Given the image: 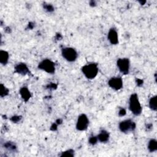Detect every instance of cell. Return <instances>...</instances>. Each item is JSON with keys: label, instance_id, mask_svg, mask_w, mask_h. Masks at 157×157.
Wrapping results in <instances>:
<instances>
[{"label": "cell", "instance_id": "cell-1", "mask_svg": "<svg viewBox=\"0 0 157 157\" xmlns=\"http://www.w3.org/2000/svg\"><path fill=\"white\" fill-rule=\"evenodd\" d=\"M130 109L135 116H139L142 112V107L136 93H134L130 99Z\"/></svg>", "mask_w": 157, "mask_h": 157}, {"label": "cell", "instance_id": "cell-2", "mask_svg": "<svg viewBox=\"0 0 157 157\" xmlns=\"http://www.w3.org/2000/svg\"><path fill=\"white\" fill-rule=\"evenodd\" d=\"M82 71L87 79H93L98 74V68L97 64L91 63L83 66Z\"/></svg>", "mask_w": 157, "mask_h": 157}, {"label": "cell", "instance_id": "cell-3", "mask_svg": "<svg viewBox=\"0 0 157 157\" xmlns=\"http://www.w3.org/2000/svg\"><path fill=\"white\" fill-rule=\"evenodd\" d=\"M61 54L63 58L69 61H74L77 58V53L75 49L71 47H66L62 49Z\"/></svg>", "mask_w": 157, "mask_h": 157}, {"label": "cell", "instance_id": "cell-4", "mask_svg": "<svg viewBox=\"0 0 157 157\" xmlns=\"http://www.w3.org/2000/svg\"><path fill=\"white\" fill-rule=\"evenodd\" d=\"M38 68L47 73H50V74H54L55 71V67L54 63L47 59L41 61L39 64Z\"/></svg>", "mask_w": 157, "mask_h": 157}, {"label": "cell", "instance_id": "cell-5", "mask_svg": "<svg viewBox=\"0 0 157 157\" xmlns=\"http://www.w3.org/2000/svg\"><path fill=\"white\" fill-rule=\"evenodd\" d=\"M136 128V124L131 120H126L121 122L119 124L120 130L125 133L133 131Z\"/></svg>", "mask_w": 157, "mask_h": 157}, {"label": "cell", "instance_id": "cell-6", "mask_svg": "<svg viewBox=\"0 0 157 157\" xmlns=\"http://www.w3.org/2000/svg\"><path fill=\"white\" fill-rule=\"evenodd\" d=\"M89 124V120L86 115L81 114L78 117L76 128L79 131H84L87 130Z\"/></svg>", "mask_w": 157, "mask_h": 157}, {"label": "cell", "instance_id": "cell-7", "mask_svg": "<svg viewBox=\"0 0 157 157\" xmlns=\"http://www.w3.org/2000/svg\"><path fill=\"white\" fill-rule=\"evenodd\" d=\"M117 66L123 74H128L130 69V61L128 58H120L117 60Z\"/></svg>", "mask_w": 157, "mask_h": 157}, {"label": "cell", "instance_id": "cell-8", "mask_svg": "<svg viewBox=\"0 0 157 157\" xmlns=\"http://www.w3.org/2000/svg\"><path fill=\"white\" fill-rule=\"evenodd\" d=\"M108 84L112 89L119 90L123 87V81L121 77H112L109 80Z\"/></svg>", "mask_w": 157, "mask_h": 157}, {"label": "cell", "instance_id": "cell-9", "mask_svg": "<svg viewBox=\"0 0 157 157\" xmlns=\"http://www.w3.org/2000/svg\"><path fill=\"white\" fill-rule=\"evenodd\" d=\"M108 39L112 44L116 45L119 43V38L117 31L112 28L109 30L108 33Z\"/></svg>", "mask_w": 157, "mask_h": 157}, {"label": "cell", "instance_id": "cell-10", "mask_svg": "<svg viewBox=\"0 0 157 157\" xmlns=\"http://www.w3.org/2000/svg\"><path fill=\"white\" fill-rule=\"evenodd\" d=\"M15 72L20 74L25 75L29 72V69L27 66L24 63H19L15 67Z\"/></svg>", "mask_w": 157, "mask_h": 157}, {"label": "cell", "instance_id": "cell-11", "mask_svg": "<svg viewBox=\"0 0 157 157\" xmlns=\"http://www.w3.org/2000/svg\"><path fill=\"white\" fill-rule=\"evenodd\" d=\"M98 140L101 142H106L109 141V134L105 130H102L97 136Z\"/></svg>", "mask_w": 157, "mask_h": 157}, {"label": "cell", "instance_id": "cell-12", "mask_svg": "<svg viewBox=\"0 0 157 157\" xmlns=\"http://www.w3.org/2000/svg\"><path fill=\"white\" fill-rule=\"evenodd\" d=\"M20 94L21 97H22L24 101H28L31 98V94L29 90L26 87H23L20 89Z\"/></svg>", "mask_w": 157, "mask_h": 157}, {"label": "cell", "instance_id": "cell-13", "mask_svg": "<svg viewBox=\"0 0 157 157\" xmlns=\"http://www.w3.org/2000/svg\"><path fill=\"white\" fill-rule=\"evenodd\" d=\"M9 60V54L7 52L1 50L0 52V63L3 65H6Z\"/></svg>", "mask_w": 157, "mask_h": 157}, {"label": "cell", "instance_id": "cell-14", "mask_svg": "<svg viewBox=\"0 0 157 157\" xmlns=\"http://www.w3.org/2000/svg\"><path fill=\"white\" fill-rule=\"evenodd\" d=\"M148 149L150 152H155L157 150V142L155 139H151L149 142Z\"/></svg>", "mask_w": 157, "mask_h": 157}, {"label": "cell", "instance_id": "cell-15", "mask_svg": "<svg viewBox=\"0 0 157 157\" xmlns=\"http://www.w3.org/2000/svg\"><path fill=\"white\" fill-rule=\"evenodd\" d=\"M156 99L157 97L154 96L152 98H150L149 101V107L153 111H156V107H157V103H156Z\"/></svg>", "mask_w": 157, "mask_h": 157}, {"label": "cell", "instance_id": "cell-16", "mask_svg": "<svg viewBox=\"0 0 157 157\" xmlns=\"http://www.w3.org/2000/svg\"><path fill=\"white\" fill-rule=\"evenodd\" d=\"M4 147L9 150L10 151H15L16 150V146L15 144L11 142H6L4 144Z\"/></svg>", "mask_w": 157, "mask_h": 157}, {"label": "cell", "instance_id": "cell-17", "mask_svg": "<svg viewBox=\"0 0 157 157\" xmlns=\"http://www.w3.org/2000/svg\"><path fill=\"white\" fill-rule=\"evenodd\" d=\"M9 90L7 88H6L3 85L1 84V97H3L4 96H6L8 95Z\"/></svg>", "mask_w": 157, "mask_h": 157}, {"label": "cell", "instance_id": "cell-18", "mask_svg": "<svg viewBox=\"0 0 157 157\" xmlns=\"http://www.w3.org/2000/svg\"><path fill=\"white\" fill-rule=\"evenodd\" d=\"M61 156H74V151L72 150H67L65 152H63Z\"/></svg>", "mask_w": 157, "mask_h": 157}, {"label": "cell", "instance_id": "cell-19", "mask_svg": "<svg viewBox=\"0 0 157 157\" xmlns=\"http://www.w3.org/2000/svg\"><path fill=\"white\" fill-rule=\"evenodd\" d=\"M44 7L47 12H52V11H54V7L52 6V5L51 4H45L44 6Z\"/></svg>", "mask_w": 157, "mask_h": 157}, {"label": "cell", "instance_id": "cell-20", "mask_svg": "<svg viewBox=\"0 0 157 157\" xmlns=\"http://www.w3.org/2000/svg\"><path fill=\"white\" fill-rule=\"evenodd\" d=\"M98 138L97 137H95V136H93V137H91L90 139H89V143L92 144V145H95L97 144V141H98Z\"/></svg>", "mask_w": 157, "mask_h": 157}, {"label": "cell", "instance_id": "cell-21", "mask_svg": "<svg viewBox=\"0 0 157 157\" xmlns=\"http://www.w3.org/2000/svg\"><path fill=\"white\" fill-rule=\"evenodd\" d=\"M125 114H126V111H125V109H121L119 111V116L122 117V116H124Z\"/></svg>", "mask_w": 157, "mask_h": 157}, {"label": "cell", "instance_id": "cell-22", "mask_svg": "<svg viewBox=\"0 0 157 157\" xmlns=\"http://www.w3.org/2000/svg\"><path fill=\"white\" fill-rule=\"evenodd\" d=\"M20 117H19V116H15V117H13L12 119H11V120H12V121L13 122H14V123H17V122H18L20 120Z\"/></svg>", "mask_w": 157, "mask_h": 157}, {"label": "cell", "instance_id": "cell-23", "mask_svg": "<svg viewBox=\"0 0 157 157\" xmlns=\"http://www.w3.org/2000/svg\"><path fill=\"white\" fill-rule=\"evenodd\" d=\"M137 83H138V86H142V85L143 84V81H142V80L138 79Z\"/></svg>", "mask_w": 157, "mask_h": 157}]
</instances>
